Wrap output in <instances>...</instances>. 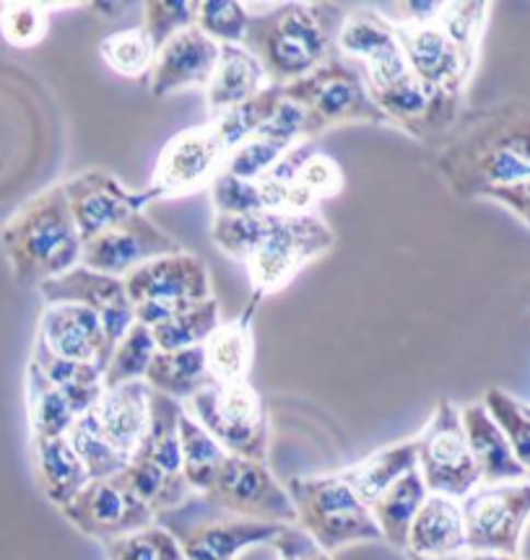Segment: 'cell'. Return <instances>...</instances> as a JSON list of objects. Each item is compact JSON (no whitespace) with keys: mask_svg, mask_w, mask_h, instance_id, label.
Masks as SVG:
<instances>
[{"mask_svg":"<svg viewBox=\"0 0 530 560\" xmlns=\"http://www.w3.org/2000/svg\"><path fill=\"white\" fill-rule=\"evenodd\" d=\"M435 170L460 200L484 198L494 187L530 177V104L507 100L460 112L437 140Z\"/></svg>","mask_w":530,"mask_h":560,"instance_id":"cell-1","label":"cell"},{"mask_svg":"<svg viewBox=\"0 0 530 560\" xmlns=\"http://www.w3.org/2000/svg\"><path fill=\"white\" fill-rule=\"evenodd\" d=\"M211 236L224 255L242 262L261 296L281 291L307 262L333 249L336 234L312 213L216 215Z\"/></svg>","mask_w":530,"mask_h":560,"instance_id":"cell-2","label":"cell"},{"mask_svg":"<svg viewBox=\"0 0 530 560\" xmlns=\"http://www.w3.org/2000/svg\"><path fill=\"white\" fill-rule=\"evenodd\" d=\"M348 9L344 3H281L250 13L242 47L261 62L268 86H286L338 52L336 37Z\"/></svg>","mask_w":530,"mask_h":560,"instance_id":"cell-3","label":"cell"},{"mask_svg":"<svg viewBox=\"0 0 530 560\" xmlns=\"http://www.w3.org/2000/svg\"><path fill=\"white\" fill-rule=\"evenodd\" d=\"M0 247L9 257L13 278L24 289H39L81 265L83 242L62 185L47 187L26 200L0 229Z\"/></svg>","mask_w":530,"mask_h":560,"instance_id":"cell-4","label":"cell"},{"mask_svg":"<svg viewBox=\"0 0 530 560\" xmlns=\"http://www.w3.org/2000/svg\"><path fill=\"white\" fill-rule=\"evenodd\" d=\"M281 94L286 102H295L302 109L304 140H318L336 125H388L382 112L369 100L365 70L359 62L346 60L338 52L304 79L286 83Z\"/></svg>","mask_w":530,"mask_h":560,"instance_id":"cell-5","label":"cell"},{"mask_svg":"<svg viewBox=\"0 0 530 560\" xmlns=\"http://www.w3.org/2000/svg\"><path fill=\"white\" fill-rule=\"evenodd\" d=\"M289 499L297 511V527L320 548L333 552L354 542L382 540L372 511L354 493L344 475H299L291 478Z\"/></svg>","mask_w":530,"mask_h":560,"instance_id":"cell-6","label":"cell"},{"mask_svg":"<svg viewBox=\"0 0 530 560\" xmlns=\"http://www.w3.org/2000/svg\"><path fill=\"white\" fill-rule=\"evenodd\" d=\"M185 412L227 454L268 462V410L250 382L211 384L185 400Z\"/></svg>","mask_w":530,"mask_h":560,"instance_id":"cell-7","label":"cell"},{"mask_svg":"<svg viewBox=\"0 0 530 560\" xmlns=\"http://www.w3.org/2000/svg\"><path fill=\"white\" fill-rule=\"evenodd\" d=\"M157 522L177 537L185 560H234L242 550L270 545L286 527L227 514L198 493L183 506L159 514Z\"/></svg>","mask_w":530,"mask_h":560,"instance_id":"cell-8","label":"cell"},{"mask_svg":"<svg viewBox=\"0 0 530 560\" xmlns=\"http://www.w3.org/2000/svg\"><path fill=\"white\" fill-rule=\"evenodd\" d=\"M123 283L136 310V322L146 327L159 325L187 306L211 299L208 268L187 252L143 262L141 268L130 270Z\"/></svg>","mask_w":530,"mask_h":560,"instance_id":"cell-9","label":"cell"},{"mask_svg":"<svg viewBox=\"0 0 530 560\" xmlns=\"http://www.w3.org/2000/svg\"><path fill=\"white\" fill-rule=\"evenodd\" d=\"M414 444L416 470L429 493L463 501L481 486L463 420H460V408L450 400L437 402Z\"/></svg>","mask_w":530,"mask_h":560,"instance_id":"cell-10","label":"cell"},{"mask_svg":"<svg viewBox=\"0 0 530 560\" xmlns=\"http://www.w3.org/2000/svg\"><path fill=\"white\" fill-rule=\"evenodd\" d=\"M465 550L520 556L522 532L530 522V480L479 486L460 501Z\"/></svg>","mask_w":530,"mask_h":560,"instance_id":"cell-11","label":"cell"},{"mask_svg":"<svg viewBox=\"0 0 530 560\" xmlns=\"http://www.w3.org/2000/svg\"><path fill=\"white\" fill-rule=\"evenodd\" d=\"M204 499L211 506L242 520L268 522V524H297L295 503L289 490L274 478L268 462H255L227 454Z\"/></svg>","mask_w":530,"mask_h":560,"instance_id":"cell-12","label":"cell"},{"mask_svg":"<svg viewBox=\"0 0 530 560\" xmlns=\"http://www.w3.org/2000/svg\"><path fill=\"white\" fill-rule=\"evenodd\" d=\"M395 42L411 73L424 89L439 100L463 102L476 70V58L460 50L437 21L422 26H398Z\"/></svg>","mask_w":530,"mask_h":560,"instance_id":"cell-13","label":"cell"},{"mask_svg":"<svg viewBox=\"0 0 530 560\" xmlns=\"http://www.w3.org/2000/svg\"><path fill=\"white\" fill-rule=\"evenodd\" d=\"M229 151L211 122L174 132L159 153L151 174V190L159 198H177L211 185L224 170Z\"/></svg>","mask_w":530,"mask_h":560,"instance_id":"cell-14","label":"cell"},{"mask_svg":"<svg viewBox=\"0 0 530 560\" xmlns=\"http://www.w3.org/2000/svg\"><path fill=\"white\" fill-rule=\"evenodd\" d=\"M68 208L79 229L81 242L94 240L102 231L117 226L132 213H143L153 200H162L151 187L132 192L107 170H83L62 182Z\"/></svg>","mask_w":530,"mask_h":560,"instance_id":"cell-15","label":"cell"},{"mask_svg":"<svg viewBox=\"0 0 530 560\" xmlns=\"http://www.w3.org/2000/svg\"><path fill=\"white\" fill-rule=\"evenodd\" d=\"M177 252H185L180 240L159 229L146 213H132L117 226L83 242L81 265L104 272V276L125 278L130 270L141 268L143 262L177 255Z\"/></svg>","mask_w":530,"mask_h":560,"instance_id":"cell-16","label":"cell"},{"mask_svg":"<svg viewBox=\"0 0 530 560\" xmlns=\"http://www.w3.org/2000/svg\"><path fill=\"white\" fill-rule=\"evenodd\" d=\"M60 514L83 535L110 542L157 522V514L115 478L89 480Z\"/></svg>","mask_w":530,"mask_h":560,"instance_id":"cell-17","label":"cell"},{"mask_svg":"<svg viewBox=\"0 0 530 560\" xmlns=\"http://www.w3.org/2000/svg\"><path fill=\"white\" fill-rule=\"evenodd\" d=\"M37 291L45 304H81L100 314L110 355L136 322V310H132L123 278L104 276V272L83 268V265H76L73 270L47 280Z\"/></svg>","mask_w":530,"mask_h":560,"instance_id":"cell-18","label":"cell"},{"mask_svg":"<svg viewBox=\"0 0 530 560\" xmlns=\"http://www.w3.org/2000/svg\"><path fill=\"white\" fill-rule=\"evenodd\" d=\"M221 45L208 39L198 26L174 34L157 52L149 70L151 96L162 100L172 91L200 86L206 89L211 81L216 62H219Z\"/></svg>","mask_w":530,"mask_h":560,"instance_id":"cell-19","label":"cell"},{"mask_svg":"<svg viewBox=\"0 0 530 560\" xmlns=\"http://www.w3.org/2000/svg\"><path fill=\"white\" fill-rule=\"evenodd\" d=\"M34 340L68 361L96 363L102 369L110 361L100 314L81 304H45Z\"/></svg>","mask_w":530,"mask_h":560,"instance_id":"cell-20","label":"cell"},{"mask_svg":"<svg viewBox=\"0 0 530 560\" xmlns=\"http://www.w3.org/2000/svg\"><path fill=\"white\" fill-rule=\"evenodd\" d=\"M149 397L151 389L146 382L117 384L104 389L94 408L83 416L115 452L130 459L149 425Z\"/></svg>","mask_w":530,"mask_h":560,"instance_id":"cell-21","label":"cell"},{"mask_svg":"<svg viewBox=\"0 0 530 560\" xmlns=\"http://www.w3.org/2000/svg\"><path fill=\"white\" fill-rule=\"evenodd\" d=\"M304 115L295 102L278 104L276 115L268 122L261 125L253 136L242 140L224 161V174H232L237 179L255 182L261 179L278 159L284 156L291 145H297L302 138Z\"/></svg>","mask_w":530,"mask_h":560,"instance_id":"cell-22","label":"cell"},{"mask_svg":"<svg viewBox=\"0 0 530 560\" xmlns=\"http://www.w3.org/2000/svg\"><path fill=\"white\" fill-rule=\"evenodd\" d=\"M408 558L422 560H445L458 558L465 552V524L460 501L448 499V495L429 493L422 509L416 511L411 522L408 540H406Z\"/></svg>","mask_w":530,"mask_h":560,"instance_id":"cell-23","label":"cell"},{"mask_svg":"<svg viewBox=\"0 0 530 560\" xmlns=\"http://www.w3.org/2000/svg\"><path fill=\"white\" fill-rule=\"evenodd\" d=\"M465 439H469L473 462H476L481 486H499V482L528 480V472L515 457L505 433L494 423L481 402H471L460 410Z\"/></svg>","mask_w":530,"mask_h":560,"instance_id":"cell-24","label":"cell"},{"mask_svg":"<svg viewBox=\"0 0 530 560\" xmlns=\"http://www.w3.org/2000/svg\"><path fill=\"white\" fill-rule=\"evenodd\" d=\"M261 293L253 291L247 306L232 322H221L204 342V355L208 374L216 384H240L247 382L253 366L255 342H253V317L261 306Z\"/></svg>","mask_w":530,"mask_h":560,"instance_id":"cell-25","label":"cell"},{"mask_svg":"<svg viewBox=\"0 0 530 560\" xmlns=\"http://www.w3.org/2000/svg\"><path fill=\"white\" fill-rule=\"evenodd\" d=\"M265 86H268V79L253 52L242 45H221L219 62L206 86L208 120H216L237 104L253 100Z\"/></svg>","mask_w":530,"mask_h":560,"instance_id":"cell-26","label":"cell"},{"mask_svg":"<svg viewBox=\"0 0 530 560\" xmlns=\"http://www.w3.org/2000/svg\"><path fill=\"white\" fill-rule=\"evenodd\" d=\"M32 450L34 472H37L42 493H45V499L53 506L62 509L89 482V475L83 470L79 454H76L68 436L37 439L32 441Z\"/></svg>","mask_w":530,"mask_h":560,"instance_id":"cell-27","label":"cell"},{"mask_svg":"<svg viewBox=\"0 0 530 560\" xmlns=\"http://www.w3.org/2000/svg\"><path fill=\"white\" fill-rule=\"evenodd\" d=\"M146 387L172 400L185 402L195 392L216 384L208 374L204 346L185 350H157L143 376Z\"/></svg>","mask_w":530,"mask_h":560,"instance_id":"cell-28","label":"cell"},{"mask_svg":"<svg viewBox=\"0 0 530 560\" xmlns=\"http://www.w3.org/2000/svg\"><path fill=\"white\" fill-rule=\"evenodd\" d=\"M427 495L429 490L424 486L416 467L403 475V478H398L388 490H382L378 499L369 503V511H372V520L378 524L382 540L393 545L395 550H406L411 522H414L422 503L427 501Z\"/></svg>","mask_w":530,"mask_h":560,"instance_id":"cell-29","label":"cell"},{"mask_svg":"<svg viewBox=\"0 0 530 560\" xmlns=\"http://www.w3.org/2000/svg\"><path fill=\"white\" fill-rule=\"evenodd\" d=\"M34 366H37L42 374L50 380L55 387L66 392V397L71 400L79 416L89 412L96 405V400L104 392V369L96 366V363H81V361H68L60 359L42 346L39 340H34L32 359Z\"/></svg>","mask_w":530,"mask_h":560,"instance_id":"cell-30","label":"cell"},{"mask_svg":"<svg viewBox=\"0 0 530 560\" xmlns=\"http://www.w3.org/2000/svg\"><path fill=\"white\" fill-rule=\"evenodd\" d=\"M416 467V444L414 439L398 441V444L382 446L375 454H369L367 459L357 462L348 470H341L344 480L354 488V493L361 501L372 503L382 490H388L398 478H403L408 470Z\"/></svg>","mask_w":530,"mask_h":560,"instance_id":"cell-31","label":"cell"},{"mask_svg":"<svg viewBox=\"0 0 530 560\" xmlns=\"http://www.w3.org/2000/svg\"><path fill=\"white\" fill-rule=\"evenodd\" d=\"M26 416H30L32 441L66 436L79 418L66 392L55 387L32 361L26 366Z\"/></svg>","mask_w":530,"mask_h":560,"instance_id":"cell-32","label":"cell"},{"mask_svg":"<svg viewBox=\"0 0 530 560\" xmlns=\"http://www.w3.org/2000/svg\"><path fill=\"white\" fill-rule=\"evenodd\" d=\"M336 50L346 60L367 66V62H375L398 50L395 30L375 11V5L372 9L369 5L354 9L352 5L338 30Z\"/></svg>","mask_w":530,"mask_h":560,"instance_id":"cell-33","label":"cell"},{"mask_svg":"<svg viewBox=\"0 0 530 560\" xmlns=\"http://www.w3.org/2000/svg\"><path fill=\"white\" fill-rule=\"evenodd\" d=\"M221 325V306L214 296L187 306L174 317L149 327L157 342V350H185L198 348L211 338V332Z\"/></svg>","mask_w":530,"mask_h":560,"instance_id":"cell-34","label":"cell"},{"mask_svg":"<svg viewBox=\"0 0 530 560\" xmlns=\"http://www.w3.org/2000/svg\"><path fill=\"white\" fill-rule=\"evenodd\" d=\"M180 454H183V475L193 493H206L227 459V452L216 444L211 433L187 416L185 408L180 416Z\"/></svg>","mask_w":530,"mask_h":560,"instance_id":"cell-35","label":"cell"},{"mask_svg":"<svg viewBox=\"0 0 530 560\" xmlns=\"http://www.w3.org/2000/svg\"><path fill=\"white\" fill-rule=\"evenodd\" d=\"M284 102L281 86H265L261 94H255L253 100L237 104L224 115H219L216 120H208L214 125V130L219 132L224 149L232 153L242 140H247L253 132L270 120L276 115L278 104Z\"/></svg>","mask_w":530,"mask_h":560,"instance_id":"cell-36","label":"cell"},{"mask_svg":"<svg viewBox=\"0 0 530 560\" xmlns=\"http://www.w3.org/2000/svg\"><path fill=\"white\" fill-rule=\"evenodd\" d=\"M153 355H157V342H153L151 330L141 322H132L104 366V389L128 382H143Z\"/></svg>","mask_w":530,"mask_h":560,"instance_id":"cell-37","label":"cell"},{"mask_svg":"<svg viewBox=\"0 0 530 560\" xmlns=\"http://www.w3.org/2000/svg\"><path fill=\"white\" fill-rule=\"evenodd\" d=\"M481 405L494 418V423L499 425V431L505 433L507 444H510L512 454L518 457L530 480V408L497 387L486 392Z\"/></svg>","mask_w":530,"mask_h":560,"instance_id":"cell-38","label":"cell"},{"mask_svg":"<svg viewBox=\"0 0 530 560\" xmlns=\"http://www.w3.org/2000/svg\"><path fill=\"white\" fill-rule=\"evenodd\" d=\"M66 436L71 441L76 454H79L89 480L115 478V475L123 472L125 465L130 462L128 457H123L120 452H115L113 446H110L107 441L94 431V425L89 423L87 416L76 418V423L71 425V431H68Z\"/></svg>","mask_w":530,"mask_h":560,"instance_id":"cell-39","label":"cell"},{"mask_svg":"<svg viewBox=\"0 0 530 560\" xmlns=\"http://www.w3.org/2000/svg\"><path fill=\"white\" fill-rule=\"evenodd\" d=\"M153 45L146 37L143 26H132V30L107 34L100 42V55L117 75L125 79H141L151 70L153 62Z\"/></svg>","mask_w":530,"mask_h":560,"instance_id":"cell-40","label":"cell"},{"mask_svg":"<svg viewBox=\"0 0 530 560\" xmlns=\"http://www.w3.org/2000/svg\"><path fill=\"white\" fill-rule=\"evenodd\" d=\"M104 552L107 560H185L177 537L159 522L104 542Z\"/></svg>","mask_w":530,"mask_h":560,"instance_id":"cell-41","label":"cell"},{"mask_svg":"<svg viewBox=\"0 0 530 560\" xmlns=\"http://www.w3.org/2000/svg\"><path fill=\"white\" fill-rule=\"evenodd\" d=\"M250 13L234 0H198L195 26L214 39L216 45H242L247 32Z\"/></svg>","mask_w":530,"mask_h":560,"instance_id":"cell-42","label":"cell"},{"mask_svg":"<svg viewBox=\"0 0 530 560\" xmlns=\"http://www.w3.org/2000/svg\"><path fill=\"white\" fill-rule=\"evenodd\" d=\"M489 3H445L439 11L437 24L456 42L465 55L479 60V47L484 39L486 19H489Z\"/></svg>","mask_w":530,"mask_h":560,"instance_id":"cell-43","label":"cell"},{"mask_svg":"<svg viewBox=\"0 0 530 560\" xmlns=\"http://www.w3.org/2000/svg\"><path fill=\"white\" fill-rule=\"evenodd\" d=\"M198 16V0H151L143 3V32L153 50L172 39L174 34L191 30Z\"/></svg>","mask_w":530,"mask_h":560,"instance_id":"cell-44","label":"cell"},{"mask_svg":"<svg viewBox=\"0 0 530 560\" xmlns=\"http://www.w3.org/2000/svg\"><path fill=\"white\" fill-rule=\"evenodd\" d=\"M50 11L37 3H5L0 11V34L11 47L30 50L47 37Z\"/></svg>","mask_w":530,"mask_h":560,"instance_id":"cell-45","label":"cell"},{"mask_svg":"<svg viewBox=\"0 0 530 560\" xmlns=\"http://www.w3.org/2000/svg\"><path fill=\"white\" fill-rule=\"evenodd\" d=\"M344 170L333 156L327 153H315L299 172L297 185L312 195L315 200L323 198H336V195L344 190Z\"/></svg>","mask_w":530,"mask_h":560,"instance_id":"cell-46","label":"cell"},{"mask_svg":"<svg viewBox=\"0 0 530 560\" xmlns=\"http://www.w3.org/2000/svg\"><path fill=\"white\" fill-rule=\"evenodd\" d=\"M274 550L278 552V560H333L327 550L320 548V545L307 535L304 529H299L297 524H286L281 535L276 537Z\"/></svg>","mask_w":530,"mask_h":560,"instance_id":"cell-47","label":"cell"},{"mask_svg":"<svg viewBox=\"0 0 530 560\" xmlns=\"http://www.w3.org/2000/svg\"><path fill=\"white\" fill-rule=\"evenodd\" d=\"M484 198L510 208L512 213L526 223V226H530V177L512 182V185H505V187H494V190L484 195Z\"/></svg>","mask_w":530,"mask_h":560,"instance_id":"cell-48","label":"cell"},{"mask_svg":"<svg viewBox=\"0 0 530 560\" xmlns=\"http://www.w3.org/2000/svg\"><path fill=\"white\" fill-rule=\"evenodd\" d=\"M463 560H522L520 556H499V552H471Z\"/></svg>","mask_w":530,"mask_h":560,"instance_id":"cell-49","label":"cell"},{"mask_svg":"<svg viewBox=\"0 0 530 560\" xmlns=\"http://www.w3.org/2000/svg\"><path fill=\"white\" fill-rule=\"evenodd\" d=\"M411 560H422V558H411ZM445 560H463V556H458V558H445Z\"/></svg>","mask_w":530,"mask_h":560,"instance_id":"cell-50","label":"cell"},{"mask_svg":"<svg viewBox=\"0 0 530 560\" xmlns=\"http://www.w3.org/2000/svg\"><path fill=\"white\" fill-rule=\"evenodd\" d=\"M0 11H3V3H0Z\"/></svg>","mask_w":530,"mask_h":560,"instance_id":"cell-51","label":"cell"}]
</instances>
